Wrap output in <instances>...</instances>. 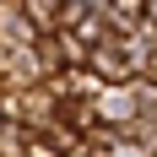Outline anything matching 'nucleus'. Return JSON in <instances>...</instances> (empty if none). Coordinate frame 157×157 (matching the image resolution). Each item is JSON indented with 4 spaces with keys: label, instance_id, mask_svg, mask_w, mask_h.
I'll list each match as a JSON object with an SVG mask.
<instances>
[{
    "label": "nucleus",
    "instance_id": "nucleus-1",
    "mask_svg": "<svg viewBox=\"0 0 157 157\" xmlns=\"http://www.w3.org/2000/svg\"><path fill=\"white\" fill-rule=\"evenodd\" d=\"M44 33L33 27V16L22 11V0H0V49H33Z\"/></svg>",
    "mask_w": 157,
    "mask_h": 157
},
{
    "label": "nucleus",
    "instance_id": "nucleus-2",
    "mask_svg": "<svg viewBox=\"0 0 157 157\" xmlns=\"http://www.w3.org/2000/svg\"><path fill=\"white\" fill-rule=\"evenodd\" d=\"M22 11L33 16L38 33H54V27H60V0H22Z\"/></svg>",
    "mask_w": 157,
    "mask_h": 157
},
{
    "label": "nucleus",
    "instance_id": "nucleus-3",
    "mask_svg": "<svg viewBox=\"0 0 157 157\" xmlns=\"http://www.w3.org/2000/svg\"><path fill=\"white\" fill-rule=\"evenodd\" d=\"M22 146H27V130L0 114V157H22Z\"/></svg>",
    "mask_w": 157,
    "mask_h": 157
}]
</instances>
